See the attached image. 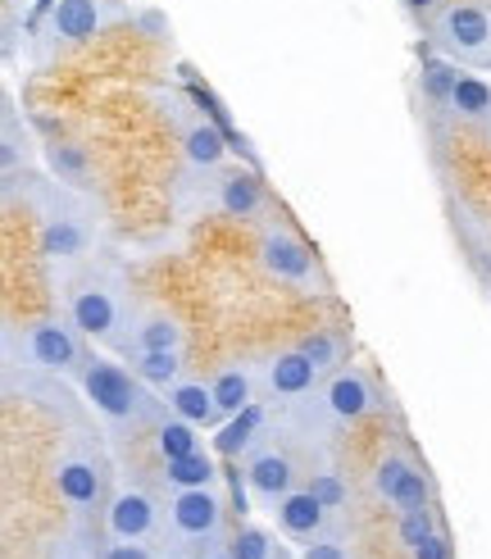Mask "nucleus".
I'll return each mask as SVG.
<instances>
[{"mask_svg": "<svg viewBox=\"0 0 491 559\" xmlns=\"http://www.w3.org/2000/svg\"><path fill=\"white\" fill-rule=\"evenodd\" d=\"M319 369L306 359V350L300 346H287V350H273L264 365H260V396L264 401H300V396H310V391L319 386Z\"/></svg>", "mask_w": 491, "mask_h": 559, "instance_id": "nucleus-16", "label": "nucleus"}, {"mask_svg": "<svg viewBox=\"0 0 491 559\" xmlns=\"http://www.w3.org/2000/svg\"><path fill=\"white\" fill-rule=\"evenodd\" d=\"M382 409V391L369 378V369L346 365L333 378H323L310 396L291 401L287 409V432H296L306 445H327L342 428L364 424L369 414Z\"/></svg>", "mask_w": 491, "mask_h": 559, "instance_id": "nucleus-4", "label": "nucleus"}, {"mask_svg": "<svg viewBox=\"0 0 491 559\" xmlns=\"http://www.w3.org/2000/svg\"><path fill=\"white\" fill-rule=\"evenodd\" d=\"M92 359V342L69 319H41V323H10L5 328V369H37L55 378H82Z\"/></svg>", "mask_w": 491, "mask_h": 559, "instance_id": "nucleus-6", "label": "nucleus"}, {"mask_svg": "<svg viewBox=\"0 0 491 559\" xmlns=\"http://www.w3.org/2000/svg\"><path fill=\"white\" fill-rule=\"evenodd\" d=\"M306 359L319 369V378H333L337 369H346V355H350V342L346 332H333V328H314L306 342H300Z\"/></svg>", "mask_w": 491, "mask_h": 559, "instance_id": "nucleus-25", "label": "nucleus"}, {"mask_svg": "<svg viewBox=\"0 0 491 559\" xmlns=\"http://www.w3.org/2000/svg\"><path fill=\"white\" fill-rule=\"evenodd\" d=\"M164 500L151 487H123L105 506V542H159Z\"/></svg>", "mask_w": 491, "mask_h": 559, "instance_id": "nucleus-14", "label": "nucleus"}, {"mask_svg": "<svg viewBox=\"0 0 491 559\" xmlns=\"http://www.w3.org/2000/svg\"><path fill=\"white\" fill-rule=\"evenodd\" d=\"M41 159H46V174L55 182H64L73 191H96V164L87 155L82 142H69V136H55V142L41 146Z\"/></svg>", "mask_w": 491, "mask_h": 559, "instance_id": "nucleus-19", "label": "nucleus"}, {"mask_svg": "<svg viewBox=\"0 0 491 559\" xmlns=\"http://www.w3.org/2000/svg\"><path fill=\"white\" fill-rule=\"evenodd\" d=\"M46 559H100V550H96V533H87V523L69 527V533L50 546Z\"/></svg>", "mask_w": 491, "mask_h": 559, "instance_id": "nucleus-33", "label": "nucleus"}, {"mask_svg": "<svg viewBox=\"0 0 491 559\" xmlns=\"http://www.w3.org/2000/svg\"><path fill=\"white\" fill-rule=\"evenodd\" d=\"M436 527H442V519H436V506H423V510H405L400 519H396V537H400V546L415 555Z\"/></svg>", "mask_w": 491, "mask_h": 559, "instance_id": "nucleus-31", "label": "nucleus"}, {"mask_svg": "<svg viewBox=\"0 0 491 559\" xmlns=\"http://www.w3.org/2000/svg\"><path fill=\"white\" fill-rule=\"evenodd\" d=\"M128 365H132L136 378L151 382L155 391L173 386V382L182 378V369H187V365H182V350H132Z\"/></svg>", "mask_w": 491, "mask_h": 559, "instance_id": "nucleus-27", "label": "nucleus"}, {"mask_svg": "<svg viewBox=\"0 0 491 559\" xmlns=\"http://www.w3.org/2000/svg\"><path fill=\"white\" fill-rule=\"evenodd\" d=\"M400 5H405V14H415V19H432L436 10H442V0H400Z\"/></svg>", "mask_w": 491, "mask_h": 559, "instance_id": "nucleus-38", "label": "nucleus"}, {"mask_svg": "<svg viewBox=\"0 0 491 559\" xmlns=\"http://www.w3.org/2000/svg\"><path fill=\"white\" fill-rule=\"evenodd\" d=\"M264 428H268L264 401L246 405L241 414H232V418H224V424H218V432H214V455H218V460H246V451H251V445L260 441Z\"/></svg>", "mask_w": 491, "mask_h": 559, "instance_id": "nucleus-20", "label": "nucleus"}, {"mask_svg": "<svg viewBox=\"0 0 491 559\" xmlns=\"http://www.w3.org/2000/svg\"><path fill=\"white\" fill-rule=\"evenodd\" d=\"M455 78H459V64L446 60V55H428L423 69H419V87H423V100L446 109L451 105V92H455Z\"/></svg>", "mask_w": 491, "mask_h": 559, "instance_id": "nucleus-28", "label": "nucleus"}, {"mask_svg": "<svg viewBox=\"0 0 491 559\" xmlns=\"http://www.w3.org/2000/svg\"><path fill=\"white\" fill-rule=\"evenodd\" d=\"M132 23H136V27H146V33H151L155 41L169 37V19H164L159 10H142V14H132Z\"/></svg>", "mask_w": 491, "mask_h": 559, "instance_id": "nucleus-37", "label": "nucleus"}, {"mask_svg": "<svg viewBox=\"0 0 491 559\" xmlns=\"http://www.w3.org/2000/svg\"><path fill=\"white\" fill-rule=\"evenodd\" d=\"M164 546L155 542H105L100 546V559H159Z\"/></svg>", "mask_w": 491, "mask_h": 559, "instance_id": "nucleus-34", "label": "nucleus"}, {"mask_svg": "<svg viewBox=\"0 0 491 559\" xmlns=\"http://www.w3.org/2000/svg\"><path fill=\"white\" fill-rule=\"evenodd\" d=\"M209 386H214V401H218V409H224V418H232L246 405H255V396H260V369L255 365H224L209 378Z\"/></svg>", "mask_w": 491, "mask_h": 559, "instance_id": "nucleus-23", "label": "nucleus"}, {"mask_svg": "<svg viewBox=\"0 0 491 559\" xmlns=\"http://www.w3.org/2000/svg\"><path fill=\"white\" fill-rule=\"evenodd\" d=\"M155 451L159 460H182V455H196L201 451V428L187 424V418H178L173 409L155 424Z\"/></svg>", "mask_w": 491, "mask_h": 559, "instance_id": "nucleus-26", "label": "nucleus"}, {"mask_svg": "<svg viewBox=\"0 0 491 559\" xmlns=\"http://www.w3.org/2000/svg\"><path fill=\"white\" fill-rule=\"evenodd\" d=\"M173 109H178V146H182V182L187 187H201L209 182L218 169H224V159L232 151V136L218 128L201 105H182L178 96H169Z\"/></svg>", "mask_w": 491, "mask_h": 559, "instance_id": "nucleus-11", "label": "nucleus"}, {"mask_svg": "<svg viewBox=\"0 0 491 559\" xmlns=\"http://www.w3.org/2000/svg\"><path fill=\"white\" fill-rule=\"evenodd\" d=\"M428 46L436 55H446L459 69H482L491 73V10L478 0H451L428 23Z\"/></svg>", "mask_w": 491, "mask_h": 559, "instance_id": "nucleus-8", "label": "nucleus"}, {"mask_svg": "<svg viewBox=\"0 0 491 559\" xmlns=\"http://www.w3.org/2000/svg\"><path fill=\"white\" fill-rule=\"evenodd\" d=\"M205 210L224 214L232 223H260L273 210V201H268V187H264L260 169H218L209 178Z\"/></svg>", "mask_w": 491, "mask_h": 559, "instance_id": "nucleus-15", "label": "nucleus"}, {"mask_svg": "<svg viewBox=\"0 0 491 559\" xmlns=\"http://www.w3.org/2000/svg\"><path fill=\"white\" fill-rule=\"evenodd\" d=\"M164 401H169V409L178 418H187V424H196V428H218V424H224V409H218L209 382L178 378L173 386H164Z\"/></svg>", "mask_w": 491, "mask_h": 559, "instance_id": "nucleus-21", "label": "nucleus"}, {"mask_svg": "<svg viewBox=\"0 0 491 559\" xmlns=\"http://www.w3.org/2000/svg\"><path fill=\"white\" fill-rule=\"evenodd\" d=\"M232 559H300V555H291L278 537L264 533V527L241 523L232 533Z\"/></svg>", "mask_w": 491, "mask_h": 559, "instance_id": "nucleus-29", "label": "nucleus"}, {"mask_svg": "<svg viewBox=\"0 0 491 559\" xmlns=\"http://www.w3.org/2000/svg\"><path fill=\"white\" fill-rule=\"evenodd\" d=\"M228 537V506L218 487H196V491H169L164 500V537L159 546L169 550H196V546H218Z\"/></svg>", "mask_w": 491, "mask_h": 559, "instance_id": "nucleus-10", "label": "nucleus"}, {"mask_svg": "<svg viewBox=\"0 0 491 559\" xmlns=\"http://www.w3.org/2000/svg\"><path fill=\"white\" fill-rule=\"evenodd\" d=\"M142 305L132 300V283L119 264H82L77 273L64 277V319L87 337L92 346L105 350H128L132 319Z\"/></svg>", "mask_w": 491, "mask_h": 559, "instance_id": "nucleus-2", "label": "nucleus"}, {"mask_svg": "<svg viewBox=\"0 0 491 559\" xmlns=\"http://www.w3.org/2000/svg\"><path fill=\"white\" fill-rule=\"evenodd\" d=\"M373 496L382 506H392L396 514L423 510V506H432V478L405 445H392V451L382 455V464L373 468Z\"/></svg>", "mask_w": 491, "mask_h": 559, "instance_id": "nucleus-13", "label": "nucleus"}, {"mask_svg": "<svg viewBox=\"0 0 491 559\" xmlns=\"http://www.w3.org/2000/svg\"><path fill=\"white\" fill-rule=\"evenodd\" d=\"M50 483H55L60 500L77 519H87L96 510L105 514V506L115 500V496H109L115 464H109V451H105V441H100L96 428H77L64 441V451L55 455V464H50Z\"/></svg>", "mask_w": 491, "mask_h": 559, "instance_id": "nucleus-5", "label": "nucleus"}, {"mask_svg": "<svg viewBox=\"0 0 491 559\" xmlns=\"http://www.w3.org/2000/svg\"><path fill=\"white\" fill-rule=\"evenodd\" d=\"M255 255H260V264H264V273L273 277V283H283L291 292H306V296H327L333 292V283H327V273H323L319 255L310 250V241L300 237L296 228H287L283 218L260 223Z\"/></svg>", "mask_w": 491, "mask_h": 559, "instance_id": "nucleus-9", "label": "nucleus"}, {"mask_svg": "<svg viewBox=\"0 0 491 559\" xmlns=\"http://www.w3.org/2000/svg\"><path fill=\"white\" fill-rule=\"evenodd\" d=\"M268 514H273V523H278V533L291 537V542H314V537H323V533H333V523L342 519V510L319 506V500L310 496V487L287 491Z\"/></svg>", "mask_w": 491, "mask_h": 559, "instance_id": "nucleus-17", "label": "nucleus"}, {"mask_svg": "<svg viewBox=\"0 0 491 559\" xmlns=\"http://www.w3.org/2000/svg\"><path fill=\"white\" fill-rule=\"evenodd\" d=\"M306 487H310V496L319 500V506H327V510H346L350 506V487H346L337 464H310Z\"/></svg>", "mask_w": 491, "mask_h": 559, "instance_id": "nucleus-30", "label": "nucleus"}, {"mask_svg": "<svg viewBox=\"0 0 491 559\" xmlns=\"http://www.w3.org/2000/svg\"><path fill=\"white\" fill-rule=\"evenodd\" d=\"M159 559H232V542H218V546H196V550H169L164 546Z\"/></svg>", "mask_w": 491, "mask_h": 559, "instance_id": "nucleus-36", "label": "nucleus"}, {"mask_svg": "<svg viewBox=\"0 0 491 559\" xmlns=\"http://www.w3.org/2000/svg\"><path fill=\"white\" fill-rule=\"evenodd\" d=\"M300 559H355L350 555V523L337 519L333 533H323L314 542H300Z\"/></svg>", "mask_w": 491, "mask_h": 559, "instance_id": "nucleus-32", "label": "nucleus"}, {"mask_svg": "<svg viewBox=\"0 0 491 559\" xmlns=\"http://www.w3.org/2000/svg\"><path fill=\"white\" fill-rule=\"evenodd\" d=\"M187 350V328L178 314L159 310V305H142L132 319V337H128V350Z\"/></svg>", "mask_w": 491, "mask_h": 559, "instance_id": "nucleus-18", "label": "nucleus"}, {"mask_svg": "<svg viewBox=\"0 0 491 559\" xmlns=\"http://www.w3.org/2000/svg\"><path fill=\"white\" fill-rule=\"evenodd\" d=\"M164 487L169 491H196V487H214L218 483V464L196 451V455H182V460H164Z\"/></svg>", "mask_w": 491, "mask_h": 559, "instance_id": "nucleus-24", "label": "nucleus"}, {"mask_svg": "<svg viewBox=\"0 0 491 559\" xmlns=\"http://www.w3.org/2000/svg\"><path fill=\"white\" fill-rule=\"evenodd\" d=\"M33 132H27V123L19 119L14 109V96H5V109H0V174L14 178L19 169H33L37 164V151H33Z\"/></svg>", "mask_w": 491, "mask_h": 559, "instance_id": "nucleus-22", "label": "nucleus"}, {"mask_svg": "<svg viewBox=\"0 0 491 559\" xmlns=\"http://www.w3.org/2000/svg\"><path fill=\"white\" fill-rule=\"evenodd\" d=\"M33 214H37V250L50 269H60L64 277L77 273L82 264H92L105 218L92 201V191H73L55 178L33 182Z\"/></svg>", "mask_w": 491, "mask_h": 559, "instance_id": "nucleus-1", "label": "nucleus"}, {"mask_svg": "<svg viewBox=\"0 0 491 559\" xmlns=\"http://www.w3.org/2000/svg\"><path fill=\"white\" fill-rule=\"evenodd\" d=\"M241 473H246V483H251V496L260 500L264 510H273L287 491L300 487V460H296L291 445L283 441V432H273V428H264L260 441L251 445V451H246Z\"/></svg>", "mask_w": 491, "mask_h": 559, "instance_id": "nucleus-12", "label": "nucleus"}, {"mask_svg": "<svg viewBox=\"0 0 491 559\" xmlns=\"http://www.w3.org/2000/svg\"><path fill=\"white\" fill-rule=\"evenodd\" d=\"M409 559H455V546H451V533H446V527H436V533L415 550V555H409Z\"/></svg>", "mask_w": 491, "mask_h": 559, "instance_id": "nucleus-35", "label": "nucleus"}, {"mask_svg": "<svg viewBox=\"0 0 491 559\" xmlns=\"http://www.w3.org/2000/svg\"><path fill=\"white\" fill-rule=\"evenodd\" d=\"M128 19L123 0H50L37 23V64L73 55Z\"/></svg>", "mask_w": 491, "mask_h": 559, "instance_id": "nucleus-7", "label": "nucleus"}, {"mask_svg": "<svg viewBox=\"0 0 491 559\" xmlns=\"http://www.w3.org/2000/svg\"><path fill=\"white\" fill-rule=\"evenodd\" d=\"M77 391H82V405L100 418L109 437L155 432V424L169 414L164 391H155L128 365H119V359H109V355H96V350H92L87 369H82V378H77Z\"/></svg>", "mask_w": 491, "mask_h": 559, "instance_id": "nucleus-3", "label": "nucleus"}]
</instances>
